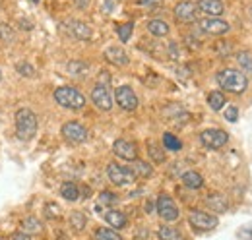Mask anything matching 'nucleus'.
<instances>
[{"mask_svg": "<svg viewBox=\"0 0 252 240\" xmlns=\"http://www.w3.org/2000/svg\"><path fill=\"white\" fill-rule=\"evenodd\" d=\"M14 39H16L14 30L8 24H0V41L6 43V45H10V43H14Z\"/></svg>", "mask_w": 252, "mask_h": 240, "instance_id": "c756f323", "label": "nucleus"}, {"mask_svg": "<svg viewBox=\"0 0 252 240\" xmlns=\"http://www.w3.org/2000/svg\"><path fill=\"white\" fill-rule=\"evenodd\" d=\"M216 80H218L221 90L231 91V93H243L249 86L247 74H243L241 70H231V68H225V70L218 72Z\"/></svg>", "mask_w": 252, "mask_h": 240, "instance_id": "f257e3e1", "label": "nucleus"}, {"mask_svg": "<svg viewBox=\"0 0 252 240\" xmlns=\"http://www.w3.org/2000/svg\"><path fill=\"white\" fill-rule=\"evenodd\" d=\"M158 213L165 221H177L179 219V208L173 202V198H169L167 194H161L158 198Z\"/></svg>", "mask_w": 252, "mask_h": 240, "instance_id": "1a4fd4ad", "label": "nucleus"}, {"mask_svg": "<svg viewBox=\"0 0 252 240\" xmlns=\"http://www.w3.org/2000/svg\"><path fill=\"white\" fill-rule=\"evenodd\" d=\"M251 14H252V10H251Z\"/></svg>", "mask_w": 252, "mask_h": 240, "instance_id": "79ce46f5", "label": "nucleus"}, {"mask_svg": "<svg viewBox=\"0 0 252 240\" xmlns=\"http://www.w3.org/2000/svg\"><path fill=\"white\" fill-rule=\"evenodd\" d=\"M16 132L18 138L24 142H30L37 134V117L30 109H20L16 113Z\"/></svg>", "mask_w": 252, "mask_h": 240, "instance_id": "f03ea898", "label": "nucleus"}, {"mask_svg": "<svg viewBox=\"0 0 252 240\" xmlns=\"http://www.w3.org/2000/svg\"><path fill=\"white\" fill-rule=\"evenodd\" d=\"M237 115H239L237 107H229V109L225 111V119L229 120V122H235V120H237Z\"/></svg>", "mask_w": 252, "mask_h": 240, "instance_id": "e433bc0d", "label": "nucleus"}, {"mask_svg": "<svg viewBox=\"0 0 252 240\" xmlns=\"http://www.w3.org/2000/svg\"><path fill=\"white\" fill-rule=\"evenodd\" d=\"M163 146H165L169 151H181V148H183L181 140L175 138L173 134H165V136H163Z\"/></svg>", "mask_w": 252, "mask_h": 240, "instance_id": "bb28decb", "label": "nucleus"}, {"mask_svg": "<svg viewBox=\"0 0 252 240\" xmlns=\"http://www.w3.org/2000/svg\"><path fill=\"white\" fill-rule=\"evenodd\" d=\"M55 101L64 107V109H72V111H78L86 105V97L76 90V88H68L63 86L59 90H55Z\"/></svg>", "mask_w": 252, "mask_h": 240, "instance_id": "7ed1b4c3", "label": "nucleus"}, {"mask_svg": "<svg viewBox=\"0 0 252 240\" xmlns=\"http://www.w3.org/2000/svg\"><path fill=\"white\" fill-rule=\"evenodd\" d=\"M196 14H198V6H196L194 2H189V0L179 2L177 8H175V18H177L179 22H185V24L194 22V20H196Z\"/></svg>", "mask_w": 252, "mask_h": 240, "instance_id": "f8f14e48", "label": "nucleus"}, {"mask_svg": "<svg viewBox=\"0 0 252 240\" xmlns=\"http://www.w3.org/2000/svg\"><path fill=\"white\" fill-rule=\"evenodd\" d=\"M92 101H94V105L97 109H101V111H111L113 109V95H111V90H109V86L107 84H97L92 91Z\"/></svg>", "mask_w": 252, "mask_h": 240, "instance_id": "0eeeda50", "label": "nucleus"}, {"mask_svg": "<svg viewBox=\"0 0 252 240\" xmlns=\"http://www.w3.org/2000/svg\"><path fill=\"white\" fill-rule=\"evenodd\" d=\"M99 202H101V204H115V202H117V196L111 194V192H103V194L99 196Z\"/></svg>", "mask_w": 252, "mask_h": 240, "instance_id": "c9c22d12", "label": "nucleus"}, {"mask_svg": "<svg viewBox=\"0 0 252 240\" xmlns=\"http://www.w3.org/2000/svg\"><path fill=\"white\" fill-rule=\"evenodd\" d=\"M200 142L208 150H220L229 142V136H227V132H223L220 128H210L200 134Z\"/></svg>", "mask_w": 252, "mask_h": 240, "instance_id": "20e7f679", "label": "nucleus"}, {"mask_svg": "<svg viewBox=\"0 0 252 240\" xmlns=\"http://www.w3.org/2000/svg\"><path fill=\"white\" fill-rule=\"evenodd\" d=\"M16 68H18V72H20L22 76H26V78H33V76H35L33 66H32V64H28V62H20Z\"/></svg>", "mask_w": 252, "mask_h": 240, "instance_id": "473e14b6", "label": "nucleus"}, {"mask_svg": "<svg viewBox=\"0 0 252 240\" xmlns=\"http://www.w3.org/2000/svg\"><path fill=\"white\" fill-rule=\"evenodd\" d=\"M115 101L125 111H136V107H138V95L134 93V90L130 86L117 88V91H115Z\"/></svg>", "mask_w": 252, "mask_h": 240, "instance_id": "6e6552de", "label": "nucleus"}, {"mask_svg": "<svg viewBox=\"0 0 252 240\" xmlns=\"http://www.w3.org/2000/svg\"><path fill=\"white\" fill-rule=\"evenodd\" d=\"M208 206L212 210L223 213V211H227V200L221 194H212V196H208Z\"/></svg>", "mask_w": 252, "mask_h": 240, "instance_id": "b1692460", "label": "nucleus"}, {"mask_svg": "<svg viewBox=\"0 0 252 240\" xmlns=\"http://www.w3.org/2000/svg\"><path fill=\"white\" fill-rule=\"evenodd\" d=\"M140 4H142L146 10H158V8H161L163 0H140Z\"/></svg>", "mask_w": 252, "mask_h": 240, "instance_id": "f704fd0d", "label": "nucleus"}, {"mask_svg": "<svg viewBox=\"0 0 252 240\" xmlns=\"http://www.w3.org/2000/svg\"><path fill=\"white\" fill-rule=\"evenodd\" d=\"M189 223L194 229H198V231H212V229L218 227V217L216 215H210L206 211L196 210V211H190Z\"/></svg>", "mask_w": 252, "mask_h": 240, "instance_id": "423d86ee", "label": "nucleus"}, {"mask_svg": "<svg viewBox=\"0 0 252 240\" xmlns=\"http://www.w3.org/2000/svg\"><path fill=\"white\" fill-rule=\"evenodd\" d=\"M86 223H88V219H86V215H84V213L76 211V213H72V215H70V225L74 227V231H82V229L86 227Z\"/></svg>", "mask_w": 252, "mask_h": 240, "instance_id": "c85d7f7f", "label": "nucleus"}, {"mask_svg": "<svg viewBox=\"0 0 252 240\" xmlns=\"http://www.w3.org/2000/svg\"><path fill=\"white\" fill-rule=\"evenodd\" d=\"M237 60H239L241 68H243L249 76H252V55L251 53H239V55H237ZM245 72H243V74H245Z\"/></svg>", "mask_w": 252, "mask_h": 240, "instance_id": "cd10ccee", "label": "nucleus"}, {"mask_svg": "<svg viewBox=\"0 0 252 240\" xmlns=\"http://www.w3.org/2000/svg\"><path fill=\"white\" fill-rule=\"evenodd\" d=\"M105 221H107V225H111L113 229H125L126 225H128V219H126L125 213H121V211L117 210H109L105 213Z\"/></svg>", "mask_w": 252, "mask_h": 240, "instance_id": "f3484780", "label": "nucleus"}, {"mask_svg": "<svg viewBox=\"0 0 252 240\" xmlns=\"http://www.w3.org/2000/svg\"><path fill=\"white\" fill-rule=\"evenodd\" d=\"M22 231L24 235H33V233H39L41 231V223L37 217H26L22 221Z\"/></svg>", "mask_w": 252, "mask_h": 240, "instance_id": "5701e85b", "label": "nucleus"}, {"mask_svg": "<svg viewBox=\"0 0 252 240\" xmlns=\"http://www.w3.org/2000/svg\"><path fill=\"white\" fill-rule=\"evenodd\" d=\"M130 171L134 173V177H136V179H150V177H152V173H154V167H152L150 163H146V161L134 159V161H132V169H130Z\"/></svg>", "mask_w": 252, "mask_h": 240, "instance_id": "a211bd4d", "label": "nucleus"}, {"mask_svg": "<svg viewBox=\"0 0 252 240\" xmlns=\"http://www.w3.org/2000/svg\"><path fill=\"white\" fill-rule=\"evenodd\" d=\"M196 6H198L204 14H208L210 18H218V16L223 14V10H225V6H223L221 0H200Z\"/></svg>", "mask_w": 252, "mask_h": 240, "instance_id": "2eb2a0df", "label": "nucleus"}, {"mask_svg": "<svg viewBox=\"0 0 252 240\" xmlns=\"http://www.w3.org/2000/svg\"><path fill=\"white\" fill-rule=\"evenodd\" d=\"M159 240H185V237L177 231V229H173V227H169V225H165V227H161L158 233Z\"/></svg>", "mask_w": 252, "mask_h": 240, "instance_id": "4be33fe9", "label": "nucleus"}, {"mask_svg": "<svg viewBox=\"0 0 252 240\" xmlns=\"http://www.w3.org/2000/svg\"><path fill=\"white\" fill-rule=\"evenodd\" d=\"M113 6H115V0H107V2L103 4V12L111 14V12H113Z\"/></svg>", "mask_w": 252, "mask_h": 240, "instance_id": "4c0bfd02", "label": "nucleus"}, {"mask_svg": "<svg viewBox=\"0 0 252 240\" xmlns=\"http://www.w3.org/2000/svg\"><path fill=\"white\" fill-rule=\"evenodd\" d=\"M208 105H210L214 111H221V109L225 107V97H223V93L212 91V93L208 95Z\"/></svg>", "mask_w": 252, "mask_h": 240, "instance_id": "393cba45", "label": "nucleus"}, {"mask_svg": "<svg viewBox=\"0 0 252 240\" xmlns=\"http://www.w3.org/2000/svg\"><path fill=\"white\" fill-rule=\"evenodd\" d=\"M33 2H37V0H33Z\"/></svg>", "mask_w": 252, "mask_h": 240, "instance_id": "a19ab883", "label": "nucleus"}, {"mask_svg": "<svg viewBox=\"0 0 252 240\" xmlns=\"http://www.w3.org/2000/svg\"><path fill=\"white\" fill-rule=\"evenodd\" d=\"M63 136L70 144H84L88 140V130L80 122H66L63 126Z\"/></svg>", "mask_w": 252, "mask_h": 240, "instance_id": "9d476101", "label": "nucleus"}, {"mask_svg": "<svg viewBox=\"0 0 252 240\" xmlns=\"http://www.w3.org/2000/svg\"><path fill=\"white\" fill-rule=\"evenodd\" d=\"M10 240H32L28 235H24V233H16V235H12V239Z\"/></svg>", "mask_w": 252, "mask_h": 240, "instance_id": "58836bf2", "label": "nucleus"}, {"mask_svg": "<svg viewBox=\"0 0 252 240\" xmlns=\"http://www.w3.org/2000/svg\"><path fill=\"white\" fill-rule=\"evenodd\" d=\"M105 59L109 60L111 64H115V66H126L128 64V55L121 47H109L105 51Z\"/></svg>", "mask_w": 252, "mask_h": 240, "instance_id": "dca6fc26", "label": "nucleus"}, {"mask_svg": "<svg viewBox=\"0 0 252 240\" xmlns=\"http://www.w3.org/2000/svg\"><path fill=\"white\" fill-rule=\"evenodd\" d=\"M148 31L156 37H165V35H169V26L163 20H150L148 22Z\"/></svg>", "mask_w": 252, "mask_h": 240, "instance_id": "412c9836", "label": "nucleus"}, {"mask_svg": "<svg viewBox=\"0 0 252 240\" xmlns=\"http://www.w3.org/2000/svg\"><path fill=\"white\" fill-rule=\"evenodd\" d=\"M150 155H152V159L156 161V163H163L165 161V155H163V151L158 150V146H154V144H150Z\"/></svg>", "mask_w": 252, "mask_h": 240, "instance_id": "72a5a7b5", "label": "nucleus"}, {"mask_svg": "<svg viewBox=\"0 0 252 240\" xmlns=\"http://www.w3.org/2000/svg\"><path fill=\"white\" fill-rule=\"evenodd\" d=\"M61 194H63L64 200L76 202V200L80 198V188H78L74 182H64L63 186H61Z\"/></svg>", "mask_w": 252, "mask_h": 240, "instance_id": "aec40b11", "label": "nucleus"}, {"mask_svg": "<svg viewBox=\"0 0 252 240\" xmlns=\"http://www.w3.org/2000/svg\"><path fill=\"white\" fill-rule=\"evenodd\" d=\"M183 184H185L187 188L196 190V188H202L204 179H202V175H200V173H196V171H189V173H185V175H183Z\"/></svg>", "mask_w": 252, "mask_h": 240, "instance_id": "6ab92c4d", "label": "nucleus"}, {"mask_svg": "<svg viewBox=\"0 0 252 240\" xmlns=\"http://www.w3.org/2000/svg\"><path fill=\"white\" fill-rule=\"evenodd\" d=\"M132 31H134V24H132V22H128V24H123V26H119V28H117L119 39H121L123 43L130 41V37H132Z\"/></svg>", "mask_w": 252, "mask_h": 240, "instance_id": "7c9ffc66", "label": "nucleus"}, {"mask_svg": "<svg viewBox=\"0 0 252 240\" xmlns=\"http://www.w3.org/2000/svg\"><path fill=\"white\" fill-rule=\"evenodd\" d=\"M113 151H115L117 157H121V159H125V161H134V159H138V150H136V146H134L132 142H128V140H117V142L113 144Z\"/></svg>", "mask_w": 252, "mask_h": 240, "instance_id": "ddd939ff", "label": "nucleus"}, {"mask_svg": "<svg viewBox=\"0 0 252 240\" xmlns=\"http://www.w3.org/2000/svg\"><path fill=\"white\" fill-rule=\"evenodd\" d=\"M66 68H68V72L72 76H84V74H88V64H84V62H70Z\"/></svg>", "mask_w": 252, "mask_h": 240, "instance_id": "2f4dec72", "label": "nucleus"}, {"mask_svg": "<svg viewBox=\"0 0 252 240\" xmlns=\"http://www.w3.org/2000/svg\"><path fill=\"white\" fill-rule=\"evenodd\" d=\"M74 2H76V6H78L80 10H86L88 4H90V0H74Z\"/></svg>", "mask_w": 252, "mask_h": 240, "instance_id": "ea45409f", "label": "nucleus"}, {"mask_svg": "<svg viewBox=\"0 0 252 240\" xmlns=\"http://www.w3.org/2000/svg\"><path fill=\"white\" fill-rule=\"evenodd\" d=\"M107 177H109V180H111L113 184H117V186H126V184H132V182L136 180L134 173H132L128 167L117 165V163H111V165L107 167Z\"/></svg>", "mask_w": 252, "mask_h": 240, "instance_id": "39448f33", "label": "nucleus"}, {"mask_svg": "<svg viewBox=\"0 0 252 240\" xmlns=\"http://www.w3.org/2000/svg\"><path fill=\"white\" fill-rule=\"evenodd\" d=\"M66 28H68V33H70L74 39H80V41L92 39V28H90L88 24H84V22L70 20V22L66 24Z\"/></svg>", "mask_w": 252, "mask_h": 240, "instance_id": "4468645a", "label": "nucleus"}, {"mask_svg": "<svg viewBox=\"0 0 252 240\" xmlns=\"http://www.w3.org/2000/svg\"><path fill=\"white\" fill-rule=\"evenodd\" d=\"M95 239H97V240H123V239H121V235H119L115 229H107V227L97 229Z\"/></svg>", "mask_w": 252, "mask_h": 240, "instance_id": "a878e982", "label": "nucleus"}, {"mask_svg": "<svg viewBox=\"0 0 252 240\" xmlns=\"http://www.w3.org/2000/svg\"><path fill=\"white\" fill-rule=\"evenodd\" d=\"M200 28H202V31H206L210 35H225L227 31L231 30V26L225 20H220V18H206V20L200 22Z\"/></svg>", "mask_w": 252, "mask_h": 240, "instance_id": "9b49d317", "label": "nucleus"}]
</instances>
